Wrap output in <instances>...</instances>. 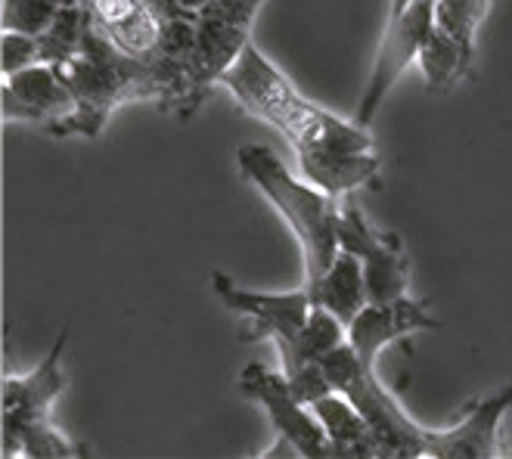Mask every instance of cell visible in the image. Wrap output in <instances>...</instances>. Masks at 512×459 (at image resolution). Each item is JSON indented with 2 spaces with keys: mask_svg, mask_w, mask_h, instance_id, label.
I'll use <instances>...</instances> for the list:
<instances>
[{
  "mask_svg": "<svg viewBox=\"0 0 512 459\" xmlns=\"http://www.w3.org/2000/svg\"><path fill=\"white\" fill-rule=\"evenodd\" d=\"M469 63L472 50H466L457 38H450L435 22V32L419 53V69H423L432 94H447L450 87H457L469 75Z\"/></svg>",
  "mask_w": 512,
  "mask_h": 459,
  "instance_id": "obj_18",
  "label": "cell"
},
{
  "mask_svg": "<svg viewBox=\"0 0 512 459\" xmlns=\"http://www.w3.org/2000/svg\"><path fill=\"white\" fill-rule=\"evenodd\" d=\"M407 4H410V0H391V13L388 16H398Z\"/></svg>",
  "mask_w": 512,
  "mask_h": 459,
  "instance_id": "obj_26",
  "label": "cell"
},
{
  "mask_svg": "<svg viewBox=\"0 0 512 459\" xmlns=\"http://www.w3.org/2000/svg\"><path fill=\"white\" fill-rule=\"evenodd\" d=\"M438 317L429 314L426 304H419L413 298H395V301H370L348 323V345L360 357V363L376 370V357L388 345H407L413 332L423 329H438Z\"/></svg>",
  "mask_w": 512,
  "mask_h": 459,
  "instance_id": "obj_12",
  "label": "cell"
},
{
  "mask_svg": "<svg viewBox=\"0 0 512 459\" xmlns=\"http://www.w3.org/2000/svg\"><path fill=\"white\" fill-rule=\"evenodd\" d=\"M236 162L243 168V174L270 199V205L280 211L286 227L295 233L301 246V261H305V286H314L342 252L339 242L342 199L323 193L308 180L292 177V171L280 162V156L270 146L261 143L239 146Z\"/></svg>",
  "mask_w": 512,
  "mask_h": 459,
  "instance_id": "obj_2",
  "label": "cell"
},
{
  "mask_svg": "<svg viewBox=\"0 0 512 459\" xmlns=\"http://www.w3.org/2000/svg\"><path fill=\"white\" fill-rule=\"evenodd\" d=\"M90 28H94V10L90 7H59L53 22L38 35L41 63L63 66L81 53Z\"/></svg>",
  "mask_w": 512,
  "mask_h": 459,
  "instance_id": "obj_19",
  "label": "cell"
},
{
  "mask_svg": "<svg viewBox=\"0 0 512 459\" xmlns=\"http://www.w3.org/2000/svg\"><path fill=\"white\" fill-rule=\"evenodd\" d=\"M94 25L134 59H149L162 41V13L149 0H94Z\"/></svg>",
  "mask_w": 512,
  "mask_h": 459,
  "instance_id": "obj_14",
  "label": "cell"
},
{
  "mask_svg": "<svg viewBox=\"0 0 512 459\" xmlns=\"http://www.w3.org/2000/svg\"><path fill=\"white\" fill-rule=\"evenodd\" d=\"M59 72H63V81L69 84L75 100L72 115L47 128V134L59 140L63 137L94 140L103 134L118 106L140 103V100L156 103V87L143 59L122 53L97 25L90 28L81 53L59 66Z\"/></svg>",
  "mask_w": 512,
  "mask_h": 459,
  "instance_id": "obj_3",
  "label": "cell"
},
{
  "mask_svg": "<svg viewBox=\"0 0 512 459\" xmlns=\"http://www.w3.org/2000/svg\"><path fill=\"white\" fill-rule=\"evenodd\" d=\"M261 4L264 0H208L202 10H196L193 72L202 103L252 41V25Z\"/></svg>",
  "mask_w": 512,
  "mask_h": 459,
  "instance_id": "obj_7",
  "label": "cell"
},
{
  "mask_svg": "<svg viewBox=\"0 0 512 459\" xmlns=\"http://www.w3.org/2000/svg\"><path fill=\"white\" fill-rule=\"evenodd\" d=\"M320 363L329 382H333V388L342 391L348 401L364 413L370 435H373L376 456H385V459L426 456L429 428L410 419V413L398 404V397L379 382L376 370L360 363V357L354 354L348 342L333 348Z\"/></svg>",
  "mask_w": 512,
  "mask_h": 459,
  "instance_id": "obj_4",
  "label": "cell"
},
{
  "mask_svg": "<svg viewBox=\"0 0 512 459\" xmlns=\"http://www.w3.org/2000/svg\"><path fill=\"white\" fill-rule=\"evenodd\" d=\"M212 289L230 311L252 320L246 326V332H239V342L249 345V342L270 339L280 351L283 370H292L295 360H298L301 329H305L311 304H314L308 286L292 289V292H255V289L236 286L227 273L215 270L212 273Z\"/></svg>",
  "mask_w": 512,
  "mask_h": 459,
  "instance_id": "obj_6",
  "label": "cell"
},
{
  "mask_svg": "<svg viewBox=\"0 0 512 459\" xmlns=\"http://www.w3.org/2000/svg\"><path fill=\"white\" fill-rule=\"evenodd\" d=\"M342 342H348V326L333 311H326L323 304H311L308 323L301 329V339H298V360L292 370H283V373H295L298 366H305L311 360H323Z\"/></svg>",
  "mask_w": 512,
  "mask_h": 459,
  "instance_id": "obj_20",
  "label": "cell"
},
{
  "mask_svg": "<svg viewBox=\"0 0 512 459\" xmlns=\"http://www.w3.org/2000/svg\"><path fill=\"white\" fill-rule=\"evenodd\" d=\"M308 292H311L314 304H323L326 311H333L348 326L370 304L367 280H364V261H360L354 252L342 249L323 277L314 286H308Z\"/></svg>",
  "mask_w": 512,
  "mask_h": 459,
  "instance_id": "obj_16",
  "label": "cell"
},
{
  "mask_svg": "<svg viewBox=\"0 0 512 459\" xmlns=\"http://www.w3.org/2000/svg\"><path fill=\"white\" fill-rule=\"evenodd\" d=\"M432 32H435V0H410L398 16H388L385 35L373 63V75L367 81V94L360 100L354 121H360L364 128L373 125V118L385 103V97L391 94L395 81L413 63H419V53H423Z\"/></svg>",
  "mask_w": 512,
  "mask_h": 459,
  "instance_id": "obj_8",
  "label": "cell"
},
{
  "mask_svg": "<svg viewBox=\"0 0 512 459\" xmlns=\"http://www.w3.org/2000/svg\"><path fill=\"white\" fill-rule=\"evenodd\" d=\"M339 242L345 252H354L364 261V280H367L370 301H395L407 295L410 264L401 249V236L373 230L351 199L342 205Z\"/></svg>",
  "mask_w": 512,
  "mask_h": 459,
  "instance_id": "obj_10",
  "label": "cell"
},
{
  "mask_svg": "<svg viewBox=\"0 0 512 459\" xmlns=\"http://www.w3.org/2000/svg\"><path fill=\"white\" fill-rule=\"evenodd\" d=\"M174 7H180V10H190V13H196V10H202L208 0H171Z\"/></svg>",
  "mask_w": 512,
  "mask_h": 459,
  "instance_id": "obj_25",
  "label": "cell"
},
{
  "mask_svg": "<svg viewBox=\"0 0 512 459\" xmlns=\"http://www.w3.org/2000/svg\"><path fill=\"white\" fill-rule=\"evenodd\" d=\"M314 416L320 419V425L326 428L329 441L336 444L339 459H364V456H376L373 447V435H370V425L364 419L348 397L342 391H329L323 394L320 401L311 404Z\"/></svg>",
  "mask_w": 512,
  "mask_h": 459,
  "instance_id": "obj_17",
  "label": "cell"
},
{
  "mask_svg": "<svg viewBox=\"0 0 512 459\" xmlns=\"http://www.w3.org/2000/svg\"><path fill=\"white\" fill-rule=\"evenodd\" d=\"M16 456H32V459H63V456H87V447L63 435L50 419L32 422L19 432Z\"/></svg>",
  "mask_w": 512,
  "mask_h": 459,
  "instance_id": "obj_22",
  "label": "cell"
},
{
  "mask_svg": "<svg viewBox=\"0 0 512 459\" xmlns=\"http://www.w3.org/2000/svg\"><path fill=\"white\" fill-rule=\"evenodd\" d=\"M69 345V326L56 335L47 357L28 376H4L0 382V401H4V456H16V441L25 425L50 419L53 401L69 388V376L63 370V351Z\"/></svg>",
  "mask_w": 512,
  "mask_h": 459,
  "instance_id": "obj_9",
  "label": "cell"
},
{
  "mask_svg": "<svg viewBox=\"0 0 512 459\" xmlns=\"http://www.w3.org/2000/svg\"><path fill=\"white\" fill-rule=\"evenodd\" d=\"M243 112L277 128L301 152H373L370 128L345 121L301 97L292 81L249 41L236 63L221 78Z\"/></svg>",
  "mask_w": 512,
  "mask_h": 459,
  "instance_id": "obj_1",
  "label": "cell"
},
{
  "mask_svg": "<svg viewBox=\"0 0 512 459\" xmlns=\"http://www.w3.org/2000/svg\"><path fill=\"white\" fill-rule=\"evenodd\" d=\"M0 103H4V121L38 125L44 131L72 115L75 109L72 90L63 81V72L50 63H38L16 75H7L4 90H0Z\"/></svg>",
  "mask_w": 512,
  "mask_h": 459,
  "instance_id": "obj_13",
  "label": "cell"
},
{
  "mask_svg": "<svg viewBox=\"0 0 512 459\" xmlns=\"http://www.w3.org/2000/svg\"><path fill=\"white\" fill-rule=\"evenodd\" d=\"M149 4H156V7H162V4H168V0H149Z\"/></svg>",
  "mask_w": 512,
  "mask_h": 459,
  "instance_id": "obj_27",
  "label": "cell"
},
{
  "mask_svg": "<svg viewBox=\"0 0 512 459\" xmlns=\"http://www.w3.org/2000/svg\"><path fill=\"white\" fill-rule=\"evenodd\" d=\"M491 10V0H435V22L450 38L475 53L478 28Z\"/></svg>",
  "mask_w": 512,
  "mask_h": 459,
  "instance_id": "obj_21",
  "label": "cell"
},
{
  "mask_svg": "<svg viewBox=\"0 0 512 459\" xmlns=\"http://www.w3.org/2000/svg\"><path fill=\"white\" fill-rule=\"evenodd\" d=\"M239 391L258 401L277 428V441L261 456H305V459H339L336 444L308 404H301L289 388L286 373L270 370L264 363H249L239 373Z\"/></svg>",
  "mask_w": 512,
  "mask_h": 459,
  "instance_id": "obj_5",
  "label": "cell"
},
{
  "mask_svg": "<svg viewBox=\"0 0 512 459\" xmlns=\"http://www.w3.org/2000/svg\"><path fill=\"white\" fill-rule=\"evenodd\" d=\"M509 410H512V379L488 394H481L478 401H472L469 413L457 425L444 428V432H432L429 428L426 456H435V459L503 456L497 435H500V422Z\"/></svg>",
  "mask_w": 512,
  "mask_h": 459,
  "instance_id": "obj_11",
  "label": "cell"
},
{
  "mask_svg": "<svg viewBox=\"0 0 512 459\" xmlns=\"http://www.w3.org/2000/svg\"><path fill=\"white\" fill-rule=\"evenodd\" d=\"M59 7H63V0H4L0 25H4V32L41 35L59 13Z\"/></svg>",
  "mask_w": 512,
  "mask_h": 459,
  "instance_id": "obj_23",
  "label": "cell"
},
{
  "mask_svg": "<svg viewBox=\"0 0 512 459\" xmlns=\"http://www.w3.org/2000/svg\"><path fill=\"white\" fill-rule=\"evenodd\" d=\"M41 63V44L38 35H25V32H4L0 38V72L16 75L28 66Z\"/></svg>",
  "mask_w": 512,
  "mask_h": 459,
  "instance_id": "obj_24",
  "label": "cell"
},
{
  "mask_svg": "<svg viewBox=\"0 0 512 459\" xmlns=\"http://www.w3.org/2000/svg\"><path fill=\"white\" fill-rule=\"evenodd\" d=\"M301 177L323 193L348 199L354 190H379L382 174L373 152H301L298 156Z\"/></svg>",
  "mask_w": 512,
  "mask_h": 459,
  "instance_id": "obj_15",
  "label": "cell"
}]
</instances>
